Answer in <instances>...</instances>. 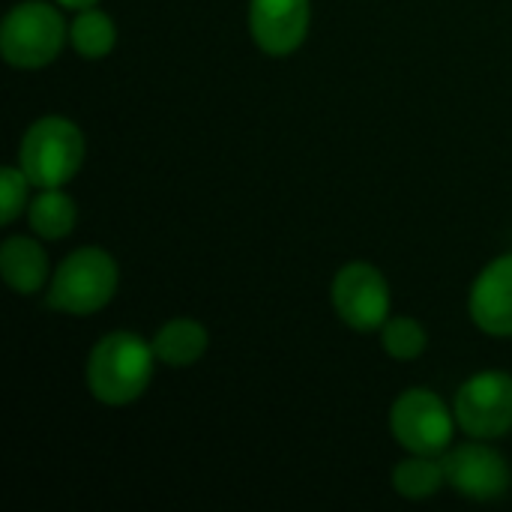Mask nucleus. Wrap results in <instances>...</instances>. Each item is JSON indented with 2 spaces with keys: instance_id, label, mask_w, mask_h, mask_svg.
Listing matches in <instances>:
<instances>
[{
  "instance_id": "6",
  "label": "nucleus",
  "mask_w": 512,
  "mask_h": 512,
  "mask_svg": "<svg viewBox=\"0 0 512 512\" xmlns=\"http://www.w3.org/2000/svg\"><path fill=\"white\" fill-rule=\"evenodd\" d=\"M456 423L480 441L501 438L512 429V378L504 372H480L456 393Z\"/></svg>"
},
{
  "instance_id": "15",
  "label": "nucleus",
  "mask_w": 512,
  "mask_h": 512,
  "mask_svg": "<svg viewBox=\"0 0 512 512\" xmlns=\"http://www.w3.org/2000/svg\"><path fill=\"white\" fill-rule=\"evenodd\" d=\"M447 483L444 462H435V456H414L396 465L393 471V486L402 498L423 501L432 498L441 486Z\"/></svg>"
},
{
  "instance_id": "4",
  "label": "nucleus",
  "mask_w": 512,
  "mask_h": 512,
  "mask_svg": "<svg viewBox=\"0 0 512 512\" xmlns=\"http://www.w3.org/2000/svg\"><path fill=\"white\" fill-rule=\"evenodd\" d=\"M66 36H69L66 21L51 3L24 0L18 6H12L9 15L3 18L0 51L9 66L42 69L60 54Z\"/></svg>"
},
{
  "instance_id": "9",
  "label": "nucleus",
  "mask_w": 512,
  "mask_h": 512,
  "mask_svg": "<svg viewBox=\"0 0 512 512\" xmlns=\"http://www.w3.org/2000/svg\"><path fill=\"white\" fill-rule=\"evenodd\" d=\"M312 3L309 0H252L249 30L255 45L270 57L294 54L309 33Z\"/></svg>"
},
{
  "instance_id": "13",
  "label": "nucleus",
  "mask_w": 512,
  "mask_h": 512,
  "mask_svg": "<svg viewBox=\"0 0 512 512\" xmlns=\"http://www.w3.org/2000/svg\"><path fill=\"white\" fill-rule=\"evenodd\" d=\"M27 216H30V228L45 240H60L75 228V204L60 189H42L30 201Z\"/></svg>"
},
{
  "instance_id": "7",
  "label": "nucleus",
  "mask_w": 512,
  "mask_h": 512,
  "mask_svg": "<svg viewBox=\"0 0 512 512\" xmlns=\"http://www.w3.org/2000/svg\"><path fill=\"white\" fill-rule=\"evenodd\" d=\"M333 309L351 330H378L390 315V285L372 264H348L333 279Z\"/></svg>"
},
{
  "instance_id": "12",
  "label": "nucleus",
  "mask_w": 512,
  "mask_h": 512,
  "mask_svg": "<svg viewBox=\"0 0 512 512\" xmlns=\"http://www.w3.org/2000/svg\"><path fill=\"white\" fill-rule=\"evenodd\" d=\"M153 351H156V360L168 366H177V369L192 366L207 351V330L192 318H174L156 333Z\"/></svg>"
},
{
  "instance_id": "16",
  "label": "nucleus",
  "mask_w": 512,
  "mask_h": 512,
  "mask_svg": "<svg viewBox=\"0 0 512 512\" xmlns=\"http://www.w3.org/2000/svg\"><path fill=\"white\" fill-rule=\"evenodd\" d=\"M381 330L384 351L396 360H414L426 351V330L414 318H393Z\"/></svg>"
},
{
  "instance_id": "14",
  "label": "nucleus",
  "mask_w": 512,
  "mask_h": 512,
  "mask_svg": "<svg viewBox=\"0 0 512 512\" xmlns=\"http://www.w3.org/2000/svg\"><path fill=\"white\" fill-rule=\"evenodd\" d=\"M69 39H72V45H75V51H78L81 57L99 60V57H105V54L114 48V42H117V27H114V21H111L105 12L87 6V9H81V12L75 15V21H72V27H69Z\"/></svg>"
},
{
  "instance_id": "2",
  "label": "nucleus",
  "mask_w": 512,
  "mask_h": 512,
  "mask_svg": "<svg viewBox=\"0 0 512 512\" xmlns=\"http://www.w3.org/2000/svg\"><path fill=\"white\" fill-rule=\"evenodd\" d=\"M81 162L84 138L81 129L66 117H42L21 138L18 168L39 189H60L78 174Z\"/></svg>"
},
{
  "instance_id": "11",
  "label": "nucleus",
  "mask_w": 512,
  "mask_h": 512,
  "mask_svg": "<svg viewBox=\"0 0 512 512\" xmlns=\"http://www.w3.org/2000/svg\"><path fill=\"white\" fill-rule=\"evenodd\" d=\"M0 273L18 294H36L48 279V255L30 237H9L0 246Z\"/></svg>"
},
{
  "instance_id": "5",
  "label": "nucleus",
  "mask_w": 512,
  "mask_h": 512,
  "mask_svg": "<svg viewBox=\"0 0 512 512\" xmlns=\"http://www.w3.org/2000/svg\"><path fill=\"white\" fill-rule=\"evenodd\" d=\"M396 441L414 456H438L453 441V414L432 390H408L390 414Z\"/></svg>"
},
{
  "instance_id": "10",
  "label": "nucleus",
  "mask_w": 512,
  "mask_h": 512,
  "mask_svg": "<svg viewBox=\"0 0 512 512\" xmlns=\"http://www.w3.org/2000/svg\"><path fill=\"white\" fill-rule=\"evenodd\" d=\"M471 318L489 336H512V255L492 261L471 288Z\"/></svg>"
},
{
  "instance_id": "1",
  "label": "nucleus",
  "mask_w": 512,
  "mask_h": 512,
  "mask_svg": "<svg viewBox=\"0 0 512 512\" xmlns=\"http://www.w3.org/2000/svg\"><path fill=\"white\" fill-rule=\"evenodd\" d=\"M156 351L135 333H108L87 357V387L105 405H129L150 387Z\"/></svg>"
},
{
  "instance_id": "17",
  "label": "nucleus",
  "mask_w": 512,
  "mask_h": 512,
  "mask_svg": "<svg viewBox=\"0 0 512 512\" xmlns=\"http://www.w3.org/2000/svg\"><path fill=\"white\" fill-rule=\"evenodd\" d=\"M27 186H30V180L21 168L0 171V219L6 225L27 207Z\"/></svg>"
},
{
  "instance_id": "3",
  "label": "nucleus",
  "mask_w": 512,
  "mask_h": 512,
  "mask_svg": "<svg viewBox=\"0 0 512 512\" xmlns=\"http://www.w3.org/2000/svg\"><path fill=\"white\" fill-rule=\"evenodd\" d=\"M117 279L120 273L114 258L105 249L84 246L60 264L45 303L66 315H93L111 303Z\"/></svg>"
},
{
  "instance_id": "8",
  "label": "nucleus",
  "mask_w": 512,
  "mask_h": 512,
  "mask_svg": "<svg viewBox=\"0 0 512 512\" xmlns=\"http://www.w3.org/2000/svg\"><path fill=\"white\" fill-rule=\"evenodd\" d=\"M444 471H447V483L474 501H495L510 489V465L507 459L480 444V438L474 444H462L456 450L447 453L444 459Z\"/></svg>"
},
{
  "instance_id": "18",
  "label": "nucleus",
  "mask_w": 512,
  "mask_h": 512,
  "mask_svg": "<svg viewBox=\"0 0 512 512\" xmlns=\"http://www.w3.org/2000/svg\"><path fill=\"white\" fill-rule=\"evenodd\" d=\"M57 3L66 9H87V6H96L99 0H57Z\"/></svg>"
}]
</instances>
